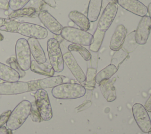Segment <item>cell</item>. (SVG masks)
<instances>
[{"label": "cell", "mask_w": 151, "mask_h": 134, "mask_svg": "<svg viewBox=\"0 0 151 134\" xmlns=\"http://www.w3.org/2000/svg\"><path fill=\"white\" fill-rule=\"evenodd\" d=\"M51 93L57 99H74L83 97L86 93V89L77 83H64L54 87Z\"/></svg>", "instance_id": "cell-1"}, {"label": "cell", "mask_w": 151, "mask_h": 134, "mask_svg": "<svg viewBox=\"0 0 151 134\" xmlns=\"http://www.w3.org/2000/svg\"><path fill=\"white\" fill-rule=\"evenodd\" d=\"M31 108V102L24 100L19 103L11 111L6 122L8 129L15 130L20 128L28 117Z\"/></svg>", "instance_id": "cell-2"}, {"label": "cell", "mask_w": 151, "mask_h": 134, "mask_svg": "<svg viewBox=\"0 0 151 134\" xmlns=\"http://www.w3.org/2000/svg\"><path fill=\"white\" fill-rule=\"evenodd\" d=\"M60 35L67 41L82 46H90L93 42V36L91 34L73 26L63 27Z\"/></svg>", "instance_id": "cell-3"}, {"label": "cell", "mask_w": 151, "mask_h": 134, "mask_svg": "<svg viewBox=\"0 0 151 134\" xmlns=\"http://www.w3.org/2000/svg\"><path fill=\"white\" fill-rule=\"evenodd\" d=\"M47 46L50 64L54 71L62 72L64 68V62L60 43L54 38H50L47 41Z\"/></svg>", "instance_id": "cell-4"}, {"label": "cell", "mask_w": 151, "mask_h": 134, "mask_svg": "<svg viewBox=\"0 0 151 134\" xmlns=\"http://www.w3.org/2000/svg\"><path fill=\"white\" fill-rule=\"evenodd\" d=\"M31 54L27 40L25 38L18 39L15 45V58L21 68L25 71L30 69Z\"/></svg>", "instance_id": "cell-5"}, {"label": "cell", "mask_w": 151, "mask_h": 134, "mask_svg": "<svg viewBox=\"0 0 151 134\" xmlns=\"http://www.w3.org/2000/svg\"><path fill=\"white\" fill-rule=\"evenodd\" d=\"M34 98L37 108L43 120H50L52 117V110L47 92L44 89L37 90Z\"/></svg>", "instance_id": "cell-6"}, {"label": "cell", "mask_w": 151, "mask_h": 134, "mask_svg": "<svg viewBox=\"0 0 151 134\" xmlns=\"http://www.w3.org/2000/svg\"><path fill=\"white\" fill-rule=\"evenodd\" d=\"M22 35L37 39H44L48 36V31L46 28L32 23H20L17 32Z\"/></svg>", "instance_id": "cell-7"}, {"label": "cell", "mask_w": 151, "mask_h": 134, "mask_svg": "<svg viewBox=\"0 0 151 134\" xmlns=\"http://www.w3.org/2000/svg\"><path fill=\"white\" fill-rule=\"evenodd\" d=\"M132 112L140 129L144 133H148L151 129V120L144 106L139 103H134L132 107Z\"/></svg>", "instance_id": "cell-8"}, {"label": "cell", "mask_w": 151, "mask_h": 134, "mask_svg": "<svg viewBox=\"0 0 151 134\" xmlns=\"http://www.w3.org/2000/svg\"><path fill=\"white\" fill-rule=\"evenodd\" d=\"M118 10L117 3L109 2L104 8L97 24V28L106 31L113 23Z\"/></svg>", "instance_id": "cell-9"}, {"label": "cell", "mask_w": 151, "mask_h": 134, "mask_svg": "<svg viewBox=\"0 0 151 134\" xmlns=\"http://www.w3.org/2000/svg\"><path fill=\"white\" fill-rule=\"evenodd\" d=\"M63 80L61 76H48L44 79L30 81L27 82L29 86L28 92L54 88L63 83Z\"/></svg>", "instance_id": "cell-10"}, {"label": "cell", "mask_w": 151, "mask_h": 134, "mask_svg": "<svg viewBox=\"0 0 151 134\" xmlns=\"http://www.w3.org/2000/svg\"><path fill=\"white\" fill-rule=\"evenodd\" d=\"M151 31V19L149 16L142 17L135 32V40L138 45L146 43Z\"/></svg>", "instance_id": "cell-11"}, {"label": "cell", "mask_w": 151, "mask_h": 134, "mask_svg": "<svg viewBox=\"0 0 151 134\" xmlns=\"http://www.w3.org/2000/svg\"><path fill=\"white\" fill-rule=\"evenodd\" d=\"M29 86L27 82L17 81L0 83V95H17L28 92Z\"/></svg>", "instance_id": "cell-12"}, {"label": "cell", "mask_w": 151, "mask_h": 134, "mask_svg": "<svg viewBox=\"0 0 151 134\" xmlns=\"http://www.w3.org/2000/svg\"><path fill=\"white\" fill-rule=\"evenodd\" d=\"M40 21L51 32L55 35H60L63 29L61 24L47 11L42 10L38 14Z\"/></svg>", "instance_id": "cell-13"}, {"label": "cell", "mask_w": 151, "mask_h": 134, "mask_svg": "<svg viewBox=\"0 0 151 134\" xmlns=\"http://www.w3.org/2000/svg\"><path fill=\"white\" fill-rule=\"evenodd\" d=\"M64 63L68 68L76 80L82 83L86 80V75L80 66L77 63L74 56L71 52H67L63 55Z\"/></svg>", "instance_id": "cell-14"}, {"label": "cell", "mask_w": 151, "mask_h": 134, "mask_svg": "<svg viewBox=\"0 0 151 134\" xmlns=\"http://www.w3.org/2000/svg\"><path fill=\"white\" fill-rule=\"evenodd\" d=\"M116 2L123 9L137 16L143 17L147 14V8L139 0H117Z\"/></svg>", "instance_id": "cell-15"}, {"label": "cell", "mask_w": 151, "mask_h": 134, "mask_svg": "<svg viewBox=\"0 0 151 134\" xmlns=\"http://www.w3.org/2000/svg\"><path fill=\"white\" fill-rule=\"evenodd\" d=\"M127 34V29L122 24L118 25L111 38L110 48L113 51H118L121 48Z\"/></svg>", "instance_id": "cell-16"}, {"label": "cell", "mask_w": 151, "mask_h": 134, "mask_svg": "<svg viewBox=\"0 0 151 134\" xmlns=\"http://www.w3.org/2000/svg\"><path fill=\"white\" fill-rule=\"evenodd\" d=\"M116 78L112 79L104 80L99 84L100 89L104 98L107 102H113L116 99V91L114 86Z\"/></svg>", "instance_id": "cell-17"}, {"label": "cell", "mask_w": 151, "mask_h": 134, "mask_svg": "<svg viewBox=\"0 0 151 134\" xmlns=\"http://www.w3.org/2000/svg\"><path fill=\"white\" fill-rule=\"evenodd\" d=\"M31 53L34 60L39 63H44L47 61L45 52L37 39L29 38L27 39Z\"/></svg>", "instance_id": "cell-18"}, {"label": "cell", "mask_w": 151, "mask_h": 134, "mask_svg": "<svg viewBox=\"0 0 151 134\" xmlns=\"http://www.w3.org/2000/svg\"><path fill=\"white\" fill-rule=\"evenodd\" d=\"M69 19L81 29L87 31L90 27V23L87 17L80 12L72 11L68 14Z\"/></svg>", "instance_id": "cell-19"}, {"label": "cell", "mask_w": 151, "mask_h": 134, "mask_svg": "<svg viewBox=\"0 0 151 134\" xmlns=\"http://www.w3.org/2000/svg\"><path fill=\"white\" fill-rule=\"evenodd\" d=\"M19 78V75L16 71L0 62V79L7 82H14L18 81Z\"/></svg>", "instance_id": "cell-20"}, {"label": "cell", "mask_w": 151, "mask_h": 134, "mask_svg": "<svg viewBox=\"0 0 151 134\" xmlns=\"http://www.w3.org/2000/svg\"><path fill=\"white\" fill-rule=\"evenodd\" d=\"M30 69L32 72L47 76H52L54 75V70L51 65L48 63H39L35 60L31 61Z\"/></svg>", "instance_id": "cell-21"}, {"label": "cell", "mask_w": 151, "mask_h": 134, "mask_svg": "<svg viewBox=\"0 0 151 134\" xmlns=\"http://www.w3.org/2000/svg\"><path fill=\"white\" fill-rule=\"evenodd\" d=\"M103 0H90L87 8V17L90 22L96 21L100 14Z\"/></svg>", "instance_id": "cell-22"}, {"label": "cell", "mask_w": 151, "mask_h": 134, "mask_svg": "<svg viewBox=\"0 0 151 134\" xmlns=\"http://www.w3.org/2000/svg\"><path fill=\"white\" fill-rule=\"evenodd\" d=\"M118 68L114 64H110L101 70L96 76V82L100 84L101 82L104 80L109 79L117 71Z\"/></svg>", "instance_id": "cell-23"}, {"label": "cell", "mask_w": 151, "mask_h": 134, "mask_svg": "<svg viewBox=\"0 0 151 134\" xmlns=\"http://www.w3.org/2000/svg\"><path fill=\"white\" fill-rule=\"evenodd\" d=\"M20 22L9 18H0V30L8 32L17 33Z\"/></svg>", "instance_id": "cell-24"}, {"label": "cell", "mask_w": 151, "mask_h": 134, "mask_svg": "<svg viewBox=\"0 0 151 134\" xmlns=\"http://www.w3.org/2000/svg\"><path fill=\"white\" fill-rule=\"evenodd\" d=\"M105 34H106L105 31L100 30L97 28H96L93 35V42L90 45V47H89V49L91 51L93 52H97L99 51L102 45Z\"/></svg>", "instance_id": "cell-25"}, {"label": "cell", "mask_w": 151, "mask_h": 134, "mask_svg": "<svg viewBox=\"0 0 151 134\" xmlns=\"http://www.w3.org/2000/svg\"><path fill=\"white\" fill-rule=\"evenodd\" d=\"M135 32L136 31H133L126 36L121 48L124 52L127 53L132 52L137 46L138 44L135 40Z\"/></svg>", "instance_id": "cell-26"}, {"label": "cell", "mask_w": 151, "mask_h": 134, "mask_svg": "<svg viewBox=\"0 0 151 134\" xmlns=\"http://www.w3.org/2000/svg\"><path fill=\"white\" fill-rule=\"evenodd\" d=\"M97 74V69L93 68H88L87 70L86 75V80L82 83L83 86L87 89L92 91L95 88L96 76Z\"/></svg>", "instance_id": "cell-27"}, {"label": "cell", "mask_w": 151, "mask_h": 134, "mask_svg": "<svg viewBox=\"0 0 151 134\" xmlns=\"http://www.w3.org/2000/svg\"><path fill=\"white\" fill-rule=\"evenodd\" d=\"M68 50L70 52L74 51L78 52L80 54V55L83 57V58L86 61H90L91 58V55L90 52L86 48H84L81 45L71 43L68 45Z\"/></svg>", "instance_id": "cell-28"}, {"label": "cell", "mask_w": 151, "mask_h": 134, "mask_svg": "<svg viewBox=\"0 0 151 134\" xmlns=\"http://www.w3.org/2000/svg\"><path fill=\"white\" fill-rule=\"evenodd\" d=\"M36 12V9L32 7L23 8L22 9L13 11L10 15H9V18L13 19L14 18L22 17L24 16H28L29 17H32L33 15Z\"/></svg>", "instance_id": "cell-29"}, {"label": "cell", "mask_w": 151, "mask_h": 134, "mask_svg": "<svg viewBox=\"0 0 151 134\" xmlns=\"http://www.w3.org/2000/svg\"><path fill=\"white\" fill-rule=\"evenodd\" d=\"M6 62L9 65L11 68H12L13 69L19 73L20 78H23L25 76V72L21 68L15 57L11 56L9 58H8Z\"/></svg>", "instance_id": "cell-30"}, {"label": "cell", "mask_w": 151, "mask_h": 134, "mask_svg": "<svg viewBox=\"0 0 151 134\" xmlns=\"http://www.w3.org/2000/svg\"><path fill=\"white\" fill-rule=\"evenodd\" d=\"M30 0H9V6L12 11H17L23 8Z\"/></svg>", "instance_id": "cell-31"}, {"label": "cell", "mask_w": 151, "mask_h": 134, "mask_svg": "<svg viewBox=\"0 0 151 134\" xmlns=\"http://www.w3.org/2000/svg\"><path fill=\"white\" fill-rule=\"evenodd\" d=\"M29 116L31 117L32 122H41L43 120L42 118H41V116L37 108L35 102L31 103V108Z\"/></svg>", "instance_id": "cell-32"}, {"label": "cell", "mask_w": 151, "mask_h": 134, "mask_svg": "<svg viewBox=\"0 0 151 134\" xmlns=\"http://www.w3.org/2000/svg\"><path fill=\"white\" fill-rule=\"evenodd\" d=\"M11 110H8L4 112L0 115V127L4 126L5 123H6L11 115Z\"/></svg>", "instance_id": "cell-33"}, {"label": "cell", "mask_w": 151, "mask_h": 134, "mask_svg": "<svg viewBox=\"0 0 151 134\" xmlns=\"http://www.w3.org/2000/svg\"><path fill=\"white\" fill-rule=\"evenodd\" d=\"M9 9V1L8 0H0V9L6 11Z\"/></svg>", "instance_id": "cell-34"}, {"label": "cell", "mask_w": 151, "mask_h": 134, "mask_svg": "<svg viewBox=\"0 0 151 134\" xmlns=\"http://www.w3.org/2000/svg\"><path fill=\"white\" fill-rule=\"evenodd\" d=\"M144 108L147 110V112H151V95L147 100V101L146 102L144 105Z\"/></svg>", "instance_id": "cell-35"}, {"label": "cell", "mask_w": 151, "mask_h": 134, "mask_svg": "<svg viewBox=\"0 0 151 134\" xmlns=\"http://www.w3.org/2000/svg\"><path fill=\"white\" fill-rule=\"evenodd\" d=\"M0 134H13L12 130L9 129H7L6 127L2 126L0 127Z\"/></svg>", "instance_id": "cell-36"}, {"label": "cell", "mask_w": 151, "mask_h": 134, "mask_svg": "<svg viewBox=\"0 0 151 134\" xmlns=\"http://www.w3.org/2000/svg\"><path fill=\"white\" fill-rule=\"evenodd\" d=\"M147 8V12L149 13V16L151 19V2L150 4H149Z\"/></svg>", "instance_id": "cell-37"}, {"label": "cell", "mask_w": 151, "mask_h": 134, "mask_svg": "<svg viewBox=\"0 0 151 134\" xmlns=\"http://www.w3.org/2000/svg\"><path fill=\"white\" fill-rule=\"evenodd\" d=\"M4 36L2 35V34L1 33H0V41H2L4 39Z\"/></svg>", "instance_id": "cell-38"}, {"label": "cell", "mask_w": 151, "mask_h": 134, "mask_svg": "<svg viewBox=\"0 0 151 134\" xmlns=\"http://www.w3.org/2000/svg\"><path fill=\"white\" fill-rule=\"evenodd\" d=\"M108 1H109V2H115V3H117V2H116L117 0H108Z\"/></svg>", "instance_id": "cell-39"}, {"label": "cell", "mask_w": 151, "mask_h": 134, "mask_svg": "<svg viewBox=\"0 0 151 134\" xmlns=\"http://www.w3.org/2000/svg\"><path fill=\"white\" fill-rule=\"evenodd\" d=\"M148 134H151V129H150V130H149V132H148Z\"/></svg>", "instance_id": "cell-40"}]
</instances>
